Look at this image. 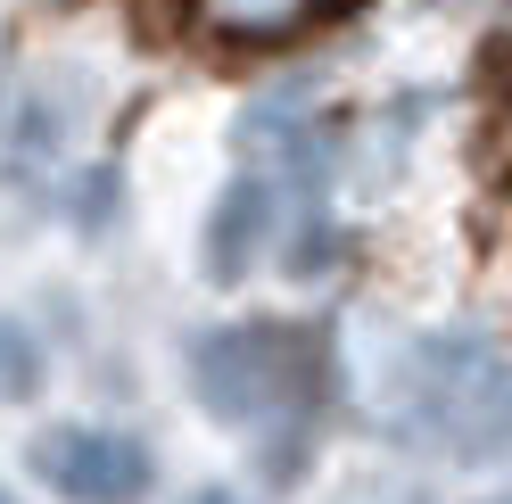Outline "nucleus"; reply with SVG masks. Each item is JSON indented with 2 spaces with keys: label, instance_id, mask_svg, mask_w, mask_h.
<instances>
[{
  "label": "nucleus",
  "instance_id": "3",
  "mask_svg": "<svg viewBox=\"0 0 512 504\" xmlns=\"http://www.w3.org/2000/svg\"><path fill=\"white\" fill-rule=\"evenodd\" d=\"M34 471L42 488L58 496H141L149 488V447L124 430H83V422H58L34 438Z\"/></svg>",
  "mask_w": 512,
  "mask_h": 504
},
{
  "label": "nucleus",
  "instance_id": "4",
  "mask_svg": "<svg viewBox=\"0 0 512 504\" xmlns=\"http://www.w3.org/2000/svg\"><path fill=\"white\" fill-rule=\"evenodd\" d=\"M273 232H281V191L265 174H240V182H223V199H215V215H207V281H248L256 273V257L273 248Z\"/></svg>",
  "mask_w": 512,
  "mask_h": 504
},
{
  "label": "nucleus",
  "instance_id": "1",
  "mask_svg": "<svg viewBox=\"0 0 512 504\" xmlns=\"http://www.w3.org/2000/svg\"><path fill=\"white\" fill-rule=\"evenodd\" d=\"M397 430L430 438L446 455L512 447V356H496L488 339H422L405 364Z\"/></svg>",
  "mask_w": 512,
  "mask_h": 504
},
{
  "label": "nucleus",
  "instance_id": "6",
  "mask_svg": "<svg viewBox=\"0 0 512 504\" xmlns=\"http://www.w3.org/2000/svg\"><path fill=\"white\" fill-rule=\"evenodd\" d=\"M42 389V348L25 323H0V405H25Z\"/></svg>",
  "mask_w": 512,
  "mask_h": 504
},
{
  "label": "nucleus",
  "instance_id": "7",
  "mask_svg": "<svg viewBox=\"0 0 512 504\" xmlns=\"http://www.w3.org/2000/svg\"><path fill=\"white\" fill-rule=\"evenodd\" d=\"M339 248H347V240H339L331 224H306L298 248H290V273H323V265H339Z\"/></svg>",
  "mask_w": 512,
  "mask_h": 504
},
{
  "label": "nucleus",
  "instance_id": "5",
  "mask_svg": "<svg viewBox=\"0 0 512 504\" xmlns=\"http://www.w3.org/2000/svg\"><path fill=\"white\" fill-rule=\"evenodd\" d=\"M215 42H290L314 17V0H190Z\"/></svg>",
  "mask_w": 512,
  "mask_h": 504
},
{
  "label": "nucleus",
  "instance_id": "2",
  "mask_svg": "<svg viewBox=\"0 0 512 504\" xmlns=\"http://www.w3.org/2000/svg\"><path fill=\"white\" fill-rule=\"evenodd\" d=\"M190 389L215 422L232 430H273L314 397V348L281 323H223L190 339Z\"/></svg>",
  "mask_w": 512,
  "mask_h": 504
}]
</instances>
